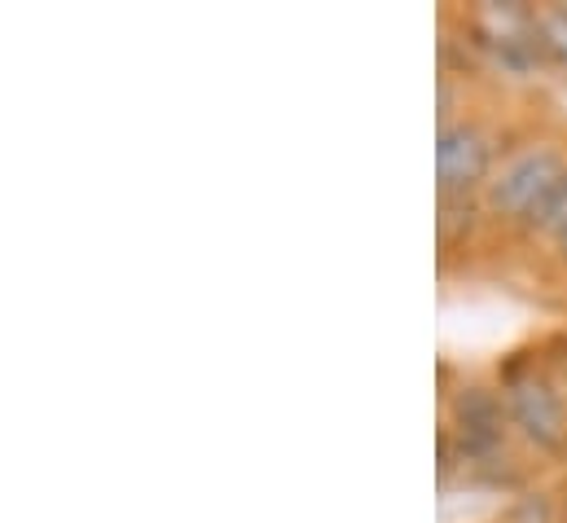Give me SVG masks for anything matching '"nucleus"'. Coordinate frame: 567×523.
<instances>
[{
	"label": "nucleus",
	"mask_w": 567,
	"mask_h": 523,
	"mask_svg": "<svg viewBox=\"0 0 567 523\" xmlns=\"http://www.w3.org/2000/svg\"><path fill=\"white\" fill-rule=\"evenodd\" d=\"M564 181H567L564 154L555 145H528L515 158H506L502 172L488 181V207L502 212V216H515V221L533 225Z\"/></svg>",
	"instance_id": "nucleus-1"
},
{
	"label": "nucleus",
	"mask_w": 567,
	"mask_h": 523,
	"mask_svg": "<svg viewBox=\"0 0 567 523\" xmlns=\"http://www.w3.org/2000/svg\"><path fill=\"white\" fill-rule=\"evenodd\" d=\"M493 172V141L475 124H449L440 129L435 145V176L444 194H471L480 185H488Z\"/></svg>",
	"instance_id": "nucleus-2"
},
{
	"label": "nucleus",
	"mask_w": 567,
	"mask_h": 523,
	"mask_svg": "<svg viewBox=\"0 0 567 523\" xmlns=\"http://www.w3.org/2000/svg\"><path fill=\"white\" fill-rule=\"evenodd\" d=\"M506 413L515 418V427L537 444V449H564L567 418L555 388L537 375H515L506 383Z\"/></svg>",
	"instance_id": "nucleus-3"
},
{
	"label": "nucleus",
	"mask_w": 567,
	"mask_h": 523,
	"mask_svg": "<svg viewBox=\"0 0 567 523\" xmlns=\"http://www.w3.org/2000/svg\"><path fill=\"white\" fill-rule=\"evenodd\" d=\"M457 435H462V449H471V453L497 449V440H502V404L488 392H480V388L462 392V400H457Z\"/></svg>",
	"instance_id": "nucleus-4"
},
{
	"label": "nucleus",
	"mask_w": 567,
	"mask_h": 523,
	"mask_svg": "<svg viewBox=\"0 0 567 523\" xmlns=\"http://www.w3.org/2000/svg\"><path fill=\"white\" fill-rule=\"evenodd\" d=\"M537 40H542V53L567 71V4L537 13Z\"/></svg>",
	"instance_id": "nucleus-5"
},
{
	"label": "nucleus",
	"mask_w": 567,
	"mask_h": 523,
	"mask_svg": "<svg viewBox=\"0 0 567 523\" xmlns=\"http://www.w3.org/2000/svg\"><path fill=\"white\" fill-rule=\"evenodd\" d=\"M550 238H555V247H559V252L567 256V221L559 225V229H555V234H550Z\"/></svg>",
	"instance_id": "nucleus-6"
}]
</instances>
